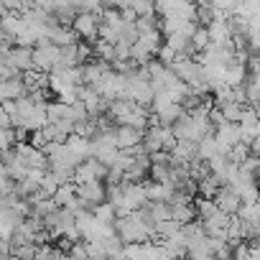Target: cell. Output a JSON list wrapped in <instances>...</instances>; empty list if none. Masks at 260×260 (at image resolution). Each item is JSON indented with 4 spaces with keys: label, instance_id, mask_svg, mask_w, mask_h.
Instances as JSON below:
<instances>
[{
    "label": "cell",
    "instance_id": "1",
    "mask_svg": "<svg viewBox=\"0 0 260 260\" xmlns=\"http://www.w3.org/2000/svg\"><path fill=\"white\" fill-rule=\"evenodd\" d=\"M151 110H153V115L158 117V122H161V125H174V122L184 115V105H181V102L169 100L164 92H156V94H153Z\"/></svg>",
    "mask_w": 260,
    "mask_h": 260
},
{
    "label": "cell",
    "instance_id": "2",
    "mask_svg": "<svg viewBox=\"0 0 260 260\" xmlns=\"http://www.w3.org/2000/svg\"><path fill=\"white\" fill-rule=\"evenodd\" d=\"M72 28L79 39L84 41H94L100 36V16L92 13V11H77L74 21H72Z\"/></svg>",
    "mask_w": 260,
    "mask_h": 260
},
{
    "label": "cell",
    "instance_id": "3",
    "mask_svg": "<svg viewBox=\"0 0 260 260\" xmlns=\"http://www.w3.org/2000/svg\"><path fill=\"white\" fill-rule=\"evenodd\" d=\"M59 54H61V46H56L54 41H49V44H36V46H34V67L49 74V72L56 67Z\"/></svg>",
    "mask_w": 260,
    "mask_h": 260
},
{
    "label": "cell",
    "instance_id": "4",
    "mask_svg": "<svg viewBox=\"0 0 260 260\" xmlns=\"http://www.w3.org/2000/svg\"><path fill=\"white\" fill-rule=\"evenodd\" d=\"M143 133H146V130H141L136 125L120 122L115 127V143H117V148H136V146L143 143Z\"/></svg>",
    "mask_w": 260,
    "mask_h": 260
},
{
    "label": "cell",
    "instance_id": "5",
    "mask_svg": "<svg viewBox=\"0 0 260 260\" xmlns=\"http://www.w3.org/2000/svg\"><path fill=\"white\" fill-rule=\"evenodd\" d=\"M77 197L92 209L94 204H100V202H105V197H107V191H105V186H102V179H92V181H84V184H77Z\"/></svg>",
    "mask_w": 260,
    "mask_h": 260
},
{
    "label": "cell",
    "instance_id": "6",
    "mask_svg": "<svg viewBox=\"0 0 260 260\" xmlns=\"http://www.w3.org/2000/svg\"><path fill=\"white\" fill-rule=\"evenodd\" d=\"M209 41L212 44H224V46H235L232 41V26H230V18H212L209 26Z\"/></svg>",
    "mask_w": 260,
    "mask_h": 260
},
{
    "label": "cell",
    "instance_id": "7",
    "mask_svg": "<svg viewBox=\"0 0 260 260\" xmlns=\"http://www.w3.org/2000/svg\"><path fill=\"white\" fill-rule=\"evenodd\" d=\"M214 202H217V207H219L222 212H227V214H237V209H240V204H242V197H240L232 186L224 184V186L217 189Z\"/></svg>",
    "mask_w": 260,
    "mask_h": 260
},
{
    "label": "cell",
    "instance_id": "8",
    "mask_svg": "<svg viewBox=\"0 0 260 260\" xmlns=\"http://www.w3.org/2000/svg\"><path fill=\"white\" fill-rule=\"evenodd\" d=\"M28 94V87L23 82V77H13V79H0V102L6 100H18Z\"/></svg>",
    "mask_w": 260,
    "mask_h": 260
},
{
    "label": "cell",
    "instance_id": "9",
    "mask_svg": "<svg viewBox=\"0 0 260 260\" xmlns=\"http://www.w3.org/2000/svg\"><path fill=\"white\" fill-rule=\"evenodd\" d=\"M8 59H11L13 67H18L21 72H26V69L34 67V46H18V44H13Z\"/></svg>",
    "mask_w": 260,
    "mask_h": 260
},
{
    "label": "cell",
    "instance_id": "10",
    "mask_svg": "<svg viewBox=\"0 0 260 260\" xmlns=\"http://www.w3.org/2000/svg\"><path fill=\"white\" fill-rule=\"evenodd\" d=\"M245 79H247V64H240V61L227 64V72H224L227 87H240V84H245Z\"/></svg>",
    "mask_w": 260,
    "mask_h": 260
},
{
    "label": "cell",
    "instance_id": "11",
    "mask_svg": "<svg viewBox=\"0 0 260 260\" xmlns=\"http://www.w3.org/2000/svg\"><path fill=\"white\" fill-rule=\"evenodd\" d=\"M110 67H107V61H102V64H97V61H89V64H84L82 67V84H97L100 82V77L107 72Z\"/></svg>",
    "mask_w": 260,
    "mask_h": 260
},
{
    "label": "cell",
    "instance_id": "12",
    "mask_svg": "<svg viewBox=\"0 0 260 260\" xmlns=\"http://www.w3.org/2000/svg\"><path fill=\"white\" fill-rule=\"evenodd\" d=\"M214 153H219V146H217L214 130H212V133H207V136L199 138V143H197V156H199L202 161H207V158H212Z\"/></svg>",
    "mask_w": 260,
    "mask_h": 260
},
{
    "label": "cell",
    "instance_id": "13",
    "mask_svg": "<svg viewBox=\"0 0 260 260\" xmlns=\"http://www.w3.org/2000/svg\"><path fill=\"white\" fill-rule=\"evenodd\" d=\"M194 214H197V207H191V202H176V204H171V217H174L179 224L191 222Z\"/></svg>",
    "mask_w": 260,
    "mask_h": 260
},
{
    "label": "cell",
    "instance_id": "14",
    "mask_svg": "<svg viewBox=\"0 0 260 260\" xmlns=\"http://www.w3.org/2000/svg\"><path fill=\"white\" fill-rule=\"evenodd\" d=\"M164 41H166L171 49H176L179 54H194L191 39H189V36H184V34H169V36H164Z\"/></svg>",
    "mask_w": 260,
    "mask_h": 260
},
{
    "label": "cell",
    "instance_id": "15",
    "mask_svg": "<svg viewBox=\"0 0 260 260\" xmlns=\"http://www.w3.org/2000/svg\"><path fill=\"white\" fill-rule=\"evenodd\" d=\"M46 117H49V122H56V120H61V117H69V105L61 102V100L46 102Z\"/></svg>",
    "mask_w": 260,
    "mask_h": 260
},
{
    "label": "cell",
    "instance_id": "16",
    "mask_svg": "<svg viewBox=\"0 0 260 260\" xmlns=\"http://www.w3.org/2000/svg\"><path fill=\"white\" fill-rule=\"evenodd\" d=\"M92 212H94L97 219H102V222H112V224H115L117 212H115V204H112V202H100V204L92 207Z\"/></svg>",
    "mask_w": 260,
    "mask_h": 260
},
{
    "label": "cell",
    "instance_id": "17",
    "mask_svg": "<svg viewBox=\"0 0 260 260\" xmlns=\"http://www.w3.org/2000/svg\"><path fill=\"white\" fill-rule=\"evenodd\" d=\"M148 209H151V219H153V222L171 219V204H169V202H151Z\"/></svg>",
    "mask_w": 260,
    "mask_h": 260
},
{
    "label": "cell",
    "instance_id": "18",
    "mask_svg": "<svg viewBox=\"0 0 260 260\" xmlns=\"http://www.w3.org/2000/svg\"><path fill=\"white\" fill-rule=\"evenodd\" d=\"M191 46H194V51H204L209 46V31H207V26H197V31L191 34Z\"/></svg>",
    "mask_w": 260,
    "mask_h": 260
},
{
    "label": "cell",
    "instance_id": "19",
    "mask_svg": "<svg viewBox=\"0 0 260 260\" xmlns=\"http://www.w3.org/2000/svg\"><path fill=\"white\" fill-rule=\"evenodd\" d=\"M242 110H245V105H240V102H227V105H222V115H224V120H230V122H240V117H242Z\"/></svg>",
    "mask_w": 260,
    "mask_h": 260
},
{
    "label": "cell",
    "instance_id": "20",
    "mask_svg": "<svg viewBox=\"0 0 260 260\" xmlns=\"http://www.w3.org/2000/svg\"><path fill=\"white\" fill-rule=\"evenodd\" d=\"M130 8L138 16H156V0H133Z\"/></svg>",
    "mask_w": 260,
    "mask_h": 260
},
{
    "label": "cell",
    "instance_id": "21",
    "mask_svg": "<svg viewBox=\"0 0 260 260\" xmlns=\"http://www.w3.org/2000/svg\"><path fill=\"white\" fill-rule=\"evenodd\" d=\"M94 54L102 59V61H110L112 64V59H115V44H110V41H97V46H94Z\"/></svg>",
    "mask_w": 260,
    "mask_h": 260
},
{
    "label": "cell",
    "instance_id": "22",
    "mask_svg": "<svg viewBox=\"0 0 260 260\" xmlns=\"http://www.w3.org/2000/svg\"><path fill=\"white\" fill-rule=\"evenodd\" d=\"M219 207H217V202H214V197H202L199 202H197V214L204 219V217H209L212 212H217Z\"/></svg>",
    "mask_w": 260,
    "mask_h": 260
},
{
    "label": "cell",
    "instance_id": "23",
    "mask_svg": "<svg viewBox=\"0 0 260 260\" xmlns=\"http://www.w3.org/2000/svg\"><path fill=\"white\" fill-rule=\"evenodd\" d=\"M240 169H242L245 174H252V176L257 179V174H260V158H257L255 153H250V156H245V158L240 161Z\"/></svg>",
    "mask_w": 260,
    "mask_h": 260
},
{
    "label": "cell",
    "instance_id": "24",
    "mask_svg": "<svg viewBox=\"0 0 260 260\" xmlns=\"http://www.w3.org/2000/svg\"><path fill=\"white\" fill-rule=\"evenodd\" d=\"M16 146V127H0V151L13 148Z\"/></svg>",
    "mask_w": 260,
    "mask_h": 260
},
{
    "label": "cell",
    "instance_id": "25",
    "mask_svg": "<svg viewBox=\"0 0 260 260\" xmlns=\"http://www.w3.org/2000/svg\"><path fill=\"white\" fill-rule=\"evenodd\" d=\"M156 56H158V61H164V64H169V67H171V64H174V61L179 59V51H176V49H171V46H169V44L164 41Z\"/></svg>",
    "mask_w": 260,
    "mask_h": 260
},
{
    "label": "cell",
    "instance_id": "26",
    "mask_svg": "<svg viewBox=\"0 0 260 260\" xmlns=\"http://www.w3.org/2000/svg\"><path fill=\"white\" fill-rule=\"evenodd\" d=\"M34 6L41 8V11H46V13H54L56 11V0H34Z\"/></svg>",
    "mask_w": 260,
    "mask_h": 260
},
{
    "label": "cell",
    "instance_id": "27",
    "mask_svg": "<svg viewBox=\"0 0 260 260\" xmlns=\"http://www.w3.org/2000/svg\"><path fill=\"white\" fill-rule=\"evenodd\" d=\"M11 125H13V120H11V115L6 112L3 102H0V127H11Z\"/></svg>",
    "mask_w": 260,
    "mask_h": 260
},
{
    "label": "cell",
    "instance_id": "28",
    "mask_svg": "<svg viewBox=\"0 0 260 260\" xmlns=\"http://www.w3.org/2000/svg\"><path fill=\"white\" fill-rule=\"evenodd\" d=\"M3 107H6V112L13 117V115H18V105H16V100H6L3 102Z\"/></svg>",
    "mask_w": 260,
    "mask_h": 260
},
{
    "label": "cell",
    "instance_id": "29",
    "mask_svg": "<svg viewBox=\"0 0 260 260\" xmlns=\"http://www.w3.org/2000/svg\"><path fill=\"white\" fill-rule=\"evenodd\" d=\"M250 153H255V156H257V158H260V136H257V138H252V141H250Z\"/></svg>",
    "mask_w": 260,
    "mask_h": 260
}]
</instances>
